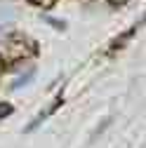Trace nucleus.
Segmentation results:
<instances>
[{"instance_id": "1", "label": "nucleus", "mask_w": 146, "mask_h": 148, "mask_svg": "<svg viewBox=\"0 0 146 148\" xmlns=\"http://www.w3.org/2000/svg\"><path fill=\"white\" fill-rule=\"evenodd\" d=\"M7 54L10 57H26V54H33V45L31 42H26V40H21V38H17L12 45H7Z\"/></svg>"}, {"instance_id": "2", "label": "nucleus", "mask_w": 146, "mask_h": 148, "mask_svg": "<svg viewBox=\"0 0 146 148\" xmlns=\"http://www.w3.org/2000/svg\"><path fill=\"white\" fill-rule=\"evenodd\" d=\"M14 16H17V14H14L10 7H5V10L0 7V24H5V21H14Z\"/></svg>"}, {"instance_id": "3", "label": "nucleus", "mask_w": 146, "mask_h": 148, "mask_svg": "<svg viewBox=\"0 0 146 148\" xmlns=\"http://www.w3.org/2000/svg\"><path fill=\"white\" fill-rule=\"evenodd\" d=\"M33 3L38 5V7H45V10H47V7H52L54 3H57V0H33Z\"/></svg>"}, {"instance_id": "4", "label": "nucleus", "mask_w": 146, "mask_h": 148, "mask_svg": "<svg viewBox=\"0 0 146 148\" xmlns=\"http://www.w3.org/2000/svg\"><path fill=\"white\" fill-rule=\"evenodd\" d=\"M12 113V106L10 103H0V118H5V115H10Z\"/></svg>"}, {"instance_id": "5", "label": "nucleus", "mask_w": 146, "mask_h": 148, "mask_svg": "<svg viewBox=\"0 0 146 148\" xmlns=\"http://www.w3.org/2000/svg\"><path fill=\"white\" fill-rule=\"evenodd\" d=\"M111 5H125V3H130V0H108Z\"/></svg>"}, {"instance_id": "6", "label": "nucleus", "mask_w": 146, "mask_h": 148, "mask_svg": "<svg viewBox=\"0 0 146 148\" xmlns=\"http://www.w3.org/2000/svg\"><path fill=\"white\" fill-rule=\"evenodd\" d=\"M0 68H3V61H0Z\"/></svg>"}]
</instances>
